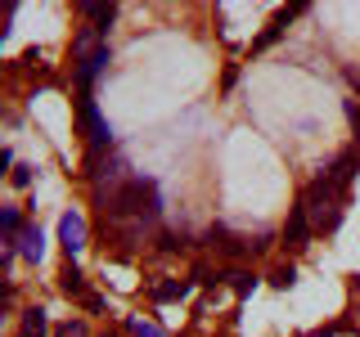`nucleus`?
<instances>
[{"mask_svg":"<svg viewBox=\"0 0 360 337\" xmlns=\"http://www.w3.org/2000/svg\"><path fill=\"white\" fill-rule=\"evenodd\" d=\"M302 207H307V216L315 230H324V234H333L338 225H342V207H347V194L333 185L329 176H320L315 185L302 194Z\"/></svg>","mask_w":360,"mask_h":337,"instance_id":"1","label":"nucleus"},{"mask_svg":"<svg viewBox=\"0 0 360 337\" xmlns=\"http://www.w3.org/2000/svg\"><path fill=\"white\" fill-rule=\"evenodd\" d=\"M18 252L27 256V261H41V256H45V234L37 230V225H27V230L18 234Z\"/></svg>","mask_w":360,"mask_h":337,"instance_id":"9","label":"nucleus"},{"mask_svg":"<svg viewBox=\"0 0 360 337\" xmlns=\"http://www.w3.org/2000/svg\"><path fill=\"white\" fill-rule=\"evenodd\" d=\"M54 337H90V333H86L82 319H72V324H59V333H54Z\"/></svg>","mask_w":360,"mask_h":337,"instance_id":"18","label":"nucleus"},{"mask_svg":"<svg viewBox=\"0 0 360 337\" xmlns=\"http://www.w3.org/2000/svg\"><path fill=\"white\" fill-rule=\"evenodd\" d=\"M127 329H131V337H167L162 329H153V324H144V319H127Z\"/></svg>","mask_w":360,"mask_h":337,"instance_id":"16","label":"nucleus"},{"mask_svg":"<svg viewBox=\"0 0 360 337\" xmlns=\"http://www.w3.org/2000/svg\"><path fill=\"white\" fill-rule=\"evenodd\" d=\"M82 14L95 22V32H108L112 18H117V5H82Z\"/></svg>","mask_w":360,"mask_h":337,"instance_id":"11","label":"nucleus"},{"mask_svg":"<svg viewBox=\"0 0 360 337\" xmlns=\"http://www.w3.org/2000/svg\"><path fill=\"white\" fill-rule=\"evenodd\" d=\"M59 243H63L68 261H72V256L86 247V220L77 216V211H63V220H59Z\"/></svg>","mask_w":360,"mask_h":337,"instance_id":"3","label":"nucleus"},{"mask_svg":"<svg viewBox=\"0 0 360 337\" xmlns=\"http://www.w3.org/2000/svg\"><path fill=\"white\" fill-rule=\"evenodd\" d=\"M158 180H144V176H131L122 189H112V198H108V207L112 216H140V220H149L158 216Z\"/></svg>","mask_w":360,"mask_h":337,"instance_id":"2","label":"nucleus"},{"mask_svg":"<svg viewBox=\"0 0 360 337\" xmlns=\"http://www.w3.org/2000/svg\"><path fill=\"white\" fill-rule=\"evenodd\" d=\"M311 230H315V225H311V216H307V207L297 202V207L288 211V220H284V247H292V252H297V247H307Z\"/></svg>","mask_w":360,"mask_h":337,"instance_id":"4","label":"nucleus"},{"mask_svg":"<svg viewBox=\"0 0 360 337\" xmlns=\"http://www.w3.org/2000/svg\"><path fill=\"white\" fill-rule=\"evenodd\" d=\"M45 329H50V319H45L41 306L22 310V337H45Z\"/></svg>","mask_w":360,"mask_h":337,"instance_id":"12","label":"nucleus"},{"mask_svg":"<svg viewBox=\"0 0 360 337\" xmlns=\"http://www.w3.org/2000/svg\"><path fill=\"white\" fill-rule=\"evenodd\" d=\"M0 225H5V239H18V234L27 230V225H22V211H18V207H5V211H0Z\"/></svg>","mask_w":360,"mask_h":337,"instance_id":"13","label":"nucleus"},{"mask_svg":"<svg viewBox=\"0 0 360 337\" xmlns=\"http://www.w3.org/2000/svg\"><path fill=\"white\" fill-rule=\"evenodd\" d=\"M221 284H230L239 297H248V292H257V275H248V270H239V265H230L221 275Z\"/></svg>","mask_w":360,"mask_h":337,"instance_id":"10","label":"nucleus"},{"mask_svg":"<svg viewBox=\"0 0 360 337\" xmlns=\"http://www.w3.org/2000/svg\"><path fill=\"white\" fill-rule=\"evenodd\" d=\"M347 81H352V86L360 90V72H347Z\"/></svg>","mask_w":360,"mask_h":337,"instance_id":"20","label":"nucleus"},{"mask_svg":"<svg viewBox=\"0 0 360 337\" xmlns=\"http://www.w3.org/2000/svg\"><path fill=\"white\" fill-rule=\"evenodd\" d=\"M59 288H63V297H90V292H86V275H82V270H77L72 261H68L63 270H59Z\"/></svg>","mask_w":360,"mask_h":337,"instance_id":"8","label":"nucleus"},{"mask_svg":"<svg viewBox=\"0 0 360 337\" xmlns=\"http://www.w3.org/2000/svg\"><path fill=\"white\" fill-rule=\"evenodd\" d=\"M270 284H275V288H292V284H297V270H292V265H279L275 275H270Z\"/></svg>","mask_w":360,"mask_h":337,"instance_id":"15","label":"nucleus"},{"mask_svg":"<svg viewBox=\"0 0 360 337\" xmlns=\"http://www.w3.org/2000/svg\"><path fill=\"white\" fill-rule=\"evenodd\" d=\"M356 171H360V153H342V157H338V162H333V166H329L324 176H329L333 185H338V189L347 194V185L356 180Z\"/></svg>","mask_w":360,"mask_h":337,"instance_id":"6","label":"nucleus"},{"mask_svg":"<svg viewBox=\"0 0 360 337\" xmlns=\"http://www.w3.org/2000/svg\"><path fill=\"white\" fill-rule=\"evenodd\" d=\"M108 63H112V50H108V45H99V50L90 54V59H82V63H77V86H82V90H90V81H95V77L104 72Z\"/></svg>","mask_w":360,"mask_h":337,"instance_id":"5","label":"nucleus"},{"mask_svg":"<svg viewBox=\"0 0 360 337\" xmlns=\"http://www.w3.org/2000/svg\"><path fill=\"white\" fill-rule=\"evenodd\" d=\"M108 337H117V333H108Z\"/></svg>","mask_w":360,"mask_h":337,"instance_id":"21","label":"nucleus"},{"mask_svg":"<svg viewBox=\"0 0 360 337\" xmlns=\"http://www.w3.org/2000/svg\"><path fill=\"white\" fill-rule=\"evenodd\" d=\"M347 117H352V131H356V140H360V104H356V99H347Z\"/></svg>","mask_w":360,"mask_h":337,"instance_id":"19","label":"nucleus"},{"mask_svg":"<svg viewBox=\"0 0 360 337\" xmlns=\"http://www.w3.org/2000/svg\"><path fill=\"white\" fill-rule=\"evenodd\" d=\"M292 18H297V9H279V14H275V22H270V27L262 32V37L252 41V50H270V45H275L279 37H284V27H288Z\"/></svg>","mask_w":360,"mask_h":337,"instance_id":"7","label":"nucleus"},{"mask_svg":"<svg viewBox=\"0 0 360 337\" xmlns=\"http://www.w3.org/2000/svg\"><path fill=\"white\" fill-rule=\"evenodd\" d=\"M9 185H14V189H27L32 185V166H14V171H9Z\"/></svg>","mask_w":360,"mask_h":337,"instance_id":"17","label":"nucleus"},{"mask_svg":"<svg viewBox=\"0 0 360 337\" xmlns=\"http://www.w3.org/2000/svg\"><path fill=\"white\" fill-rule=\"evenodd\" d=\"M176 297H189V284H158L153 288V301H176Z\"/></svg>","mask_w":360,"mask_h":337,"instance_id":"14","label":"nucleus"}]
</instances>
